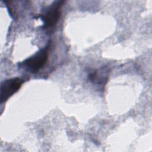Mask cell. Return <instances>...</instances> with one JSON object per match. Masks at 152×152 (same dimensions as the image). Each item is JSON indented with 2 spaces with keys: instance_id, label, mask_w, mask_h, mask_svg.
I'll use <instances>...</instances> for the list:
<instances>
[{
  "instance_id": "obj_3",
  "label": "cell",
  "mask_w": 152,
  "mask_h": 152,
  "mask_svg": "<svg viewBox=\"0 0 152 152\" xmlns=\"http://www.w3.org/2000/svg\"><path fill=\"white\" fill-rule=\"evenodd\" d=\"M24 80L20 78L15 77L4 81L1 85L0 100L1 103L5 102L21 87Z\"/></svg>"
},
{
  "instance_id": "obj_4",
  "label": "cell",
  "mask_w": 152,
  "mask_h": 152,
  "mask_svg": "<svg viewBox=\"0 0 152 152\" xmlns=\"http://www.w3.org/2000/svg\"><path fill=\"white\" fill-rule=\"evenodd\" d=\"M89 79L96 84L104 85L108 78V71L104 68L94 71L89 75Z\"/></svg>"
},
{
  "instance_id": "obj_2",
  "label": "cell",
  "mask_w": 152,
  "mask_h": 152,
  "mask_svg": "<svg viewBox=\"0 0 152 152\" xmlns=\"http://www.w3.org/2000/svg\"><path fill=\"white\" fill-rule=\"evenodd\" d=\"M49 48V46L47 45L33 56L26 59L21 64L32 73L39 71L45 66L48 59Z\"/></svg>"
},
{
  "instance_id": "obj_1",
  "label": "cell",
  "mask_w": 152,
  "mask_h": 152,
  "mask_svg": "<svg viewBox=\"0 0 152 152\" xmlns=\"http://www.w3.org/2000/svg\"><path fill=\"white\" fill-rule=\"evenodd\" d=\"M64 1H55L46 7L40 14V18L43 23V28L53 27L58 22L61 16V8Z\"/></svg>"
}]
</instances>
